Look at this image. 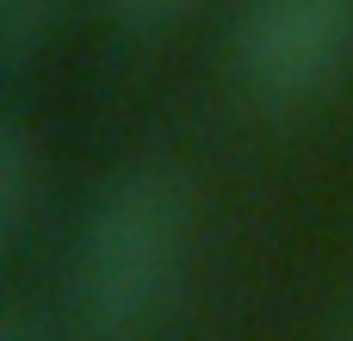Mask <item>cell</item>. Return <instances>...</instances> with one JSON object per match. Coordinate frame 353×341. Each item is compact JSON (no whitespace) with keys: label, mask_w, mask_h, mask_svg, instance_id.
Segmentation results:
<instances>
[{"label":"cell","mask_w":353,"mask_h":341,"mask_svg":"<svg viewBox=\"0 0 353 341\" xmlns=\"http://www.w3.org/2000/svg\"><path fill=\"white\" fill-rule=\"evenodd\" d=\"M192 249V193L168 168L118 174L81 217L68 249V304L105 341L149 329L174 298Z\"/></svg>","instance_id":"6da1fadb"},{"label":"cell","mask_w":353,"mask_h":341,"mask_svg":"<svg viewBox=\"0 0 353 341\" xmlns=\"http://www.w3.org/2000/svg\"><path fill=\"white\" fill-rule=\"evenodd\" d=\"M353 62V0H242L230 75L254 106H310Z\"/></svg>","instance_id":"7a4b0ae2"},{"label":"cell","mask_w":353,"mask_h":341,"mask_svg":"<svg viewBox=\"0 0 353 341\" xmlns=\"http://www.w3.org/2000/svg\"><path fill=\"white\" fill-rule=\"evenodd\" d=\"M31 193H37V143L19 118L0 124V242L19 249L31 224Z\"/></svg>","instance_id":"3957f363"},{"label":"cell","mask_w":353,"mask_h":341,"mask_svg":"<svg viewBox=\"0 0 353 341\" xmlns=\"http://www.w3.org/2000/svg\"><path fill=\"white\" fill-rule=\"evenodd\" d=\"M62 19V0H0V56L6 68H25Z\"/></svg>","instance_id":"277c9868"},{"label":"cell","mask_w":353,"mask_h":341,"mask_svg":"<svg viewBox=\"0 0 353 341\" xmlns=\"http://www.w3.org/2000/svg\"><path fill=\"white\" fill-rule=\"evenodd\" d=\"M186 6H192V0H112V12H118L124 25H137V31H161V25H174Z\"/></svg>","instance_id":"5b68a950"}]
</instances>
